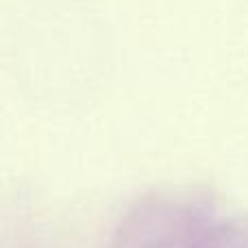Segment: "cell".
<instances>
[{
	"mask_svg": "<svg viewBox=\"0 0 248 248\" xmlns=\"http://www.w3.org/2000/svg\"><path fill=\"white\" fill-rule=\"evenodd\" d=\"M107 248H248V209L207 187L153 189L133 202Z\"/></svg>",
	"mask_w": 248,
	"mask_h": 248,
	"instance_id": "obj_1",
	"label": "cell"
}]
</instances>
